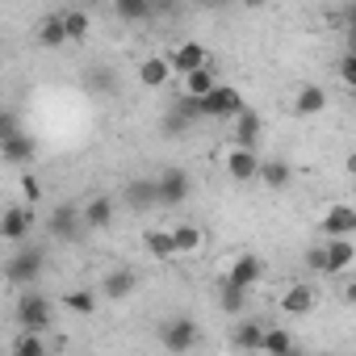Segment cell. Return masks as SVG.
I'll use <instances>...</instances> for the list:
<instances>
[{"label":"cell","instance_id":"obj_17","mask_svg":"<svg viewBox=\"0 0 356 356\" xmlns=\"http://www.w3.org/2000/svg\"><path fill=\"white\" fill-rule=\"evenodd\" d=\"M323 109H327V92H323V84H302L298 97H293V113L314 118V113H323Z\"/></svg>","mask_w":356,"mask_h":356},{"label":"cell","instance_id":"obj_11","mask_svg":"<svg viewBox=\"0 0 356 356\" xmlns=\"http://www.w3.org/2000/svg\"><path fill=\"white\" fill-rule=\"evenodd\" d=\"M260 277H264V260H260L256 252H243V256L227 268V281H231V285H239V289H248V293L256 289V281H260Z\"/></svg>","mask_w":356,"mask_h":356},{"label":"cell","instance_id":"obj_20","mask_svg":"<svg viewBox=\"0 0 356 356\" xmlns=\"http://www.w3.org/2000/svg\"><path fill=\"white\" fill-rule=\"evenodd\" d=\"M134 285H138L134 268H113V273L105 277V298H109V302H126V298L134 293Z\"/></svg>","mask_w":356,"mask_h":356},{"label":"cell","instance_id":"obj_3","mask_svg":"<svg viewBox=\"0 0 356 356\" xmlns=\"http://www.w3.org/2000/svg\"><path fill=\"white\" fill-rule=\"evenodd\" d=\"M189 189H193L189 172L163 168V172L155 176V206H181V202H189Z\"/></svg>","mask_w":356,"mask_h":356},{"label":"cell","instance_id":"obj_32","mask_svg":"<svg viewBox=\"0 0 356 356\" xmlns=\"http://www.w3.org/2000/svg\"><path fill=\"white\" fill-rule=\"evenodd\" d=\"M63 306L72 314H92L97 310V293L92 289H72V293H63Z\"/></svg>","mask_w":356,"mask_h":356},{"label":"cell","instance_id":"obj_1","mask_svg":"<svg viewBox=\"0 0 356 356\" xmlns=\"http://www.w3.org/2000/svg\"><path fill=\"white\" fill-rule=\"evenodd\" d=\"M159 343L168 348V352H176V356H185V352H193L197 348V339H202V327H197V318H189V314H172V318H163L159 323Z\"/></svg>","mask_w":356,"mask_h":356},{"label":"cell","instance_id":"obj_25","mask_svg":"<svg viewBox=\"0 0 356 356\" xmlns=\"http://www.w3.org/2000/svg\"><path fill=\"white\" fill-rule=\"evenodd\" d=\"M214 88H218V76H214V67H202V72H189V76H185V97H193V101L210 97Z\"/></svg>","mask_w":356,"mask_h":356},{"label":"cell","instance_id":"obj_7","mask_svg":"<svg viewBox=\"0 0 356 356\" xmlns=\"http://www.w3.org/2000/svg\"><path fill=\"white\" fill-rule=\"evenodd\" d=\"M47 231L59 239V243H76L84 235V222H80V210L76 206H55L51 218H47Z\"/></svg>","mask_w":356,"mask_h":356},{"label":"cell","instance_id":"obj_23","mask_svg":"<svg viewBox=\"0 0 356 356\" xmlns=\"http://www.w3.org/2000/svg\"><path fill=\"white\" fill-rule=\"evenodd\" d=\"M168 76H172V67H168V59H163V55H151V59H143V63H138V80H143L147 88H163V84H168Z\"/></svg>","mask_w":356,"mask_h":356},{"label":"cell","instance_id":"obj_35","mask_svg":"<svg viewBox=\"0 0 356 356\" xmlns=\"http://www.w3.org/2000/svg\"><path fill=\"white\" fill-rule=\"evenodd\" d=\"M17 130H22L17 113H13V109H0V143H5V138H13Z\"/></svg>","mask_w":356,"mask_h":356},{"label":"cell","instance_id":"obj_27","mask_svg":"<svg viewBox=\"0 0 356 356\" xmlns=\"http://www.w3.org/2000/svg\"><path fill=\"white\" fill-rule=\"evenodd\" d=\"M67 34H63V13H47L38 22V47H63Z\"/></svg>","mask_w":356,"mask_h":356},{"label":"cell","instance_id":"obj_4","mask_svg":"<svg viewBox=\"0 0 356 356\" xmlns=\"http://www.w3.org/2000/svg\"><path fill=\"white\" fill-rule=\"evenodd\" d=\"M197 105H202V118H239V113L248 109L243 92L231 88V84H218V88H214L210 97H202Z\"/></svg>","mask_w":356,"mask_h":356},{"label":"cell","instance_id":"obj_30","mask_svg":"<svg viewBox=\"0 0 356 356\" xmlns=\"http://www.w3.org/2000/svg\"><path fill=\"white\" fill-rule=\"evenodd\" d=\"M113 13H118L122 22H147V17L155 13V5H151V0H118Z\"/></svg>","mask_w":356,"mask_h":356},{"label":"cell","instance_id":"obj_36","mask_svg":"<svg viewBox=\"0 0 356 356\" xmlns=\"http://www.w3.org/2000/svg\"><path fill=\"white\" fill-rule=\"evenodd\" d=\"M335 67H339V80H343V84H356V55H352V51H343Z\"/></svg>","mask_w":356,"mask_h":356},{"label":"cell","instance_id":"obj_34","mask_svg":"<svg viewBox=\"0 0 356 356\" xmlns=\"http://www.w3.org/2000/svg\"><path fill=\"white\" fill-rule=\"evenodd\" d=\"M172 113H176V118H181L185 126H193V122L202 118V105H197L193 97H185V92H181V97H176V105H172Z\"/></svg>","mask_w":356,"mask_h":356},{"label":"cell","instance_id":"obj_39","mask_svg":"<svg viewBox=\"0 0 356 356\" xmlns=\"http://www.w3.org/2000/svg\"><path fill=\"white\" fill-rule=\"evenodd\" d=\"M22 193H26V202H38V181L34 176H22Z\"/></svg>","mask_w":356,"mask_h":356},{"label":"cell","instance_id":"obj_28","mask_svg":"<svg viewBox=\"0 0 356 356\" xmlns=\"http://www.w3.org/2000/svg\"><path fill=\"white\" fill-rule=\"evenodd\" d=\"M88 13L84 9H63V34H67V42H88Z\"/></svg>","mask_w":356,"mask_h":356},{"label":"cell","instance_id":"obj_29","mask_svg":"<svg viewBox=\"0 0 356 356\" xmlns=\"http://www.w3.org/2000/svg\"><path fill=\"white\" fill-rule=\"evenodd\" d=\"M143 248H147L155 260H176V248H172V235H168V231H147V235H143Z\"/></svg>","mask_w":356,"mask_h":356},{"label":"cell","instance_id":"obj_9","mask_svg":"<svg viewBox=\"0 0 356 356\" xmlns=\"http://www.w3.org/2000/svg\"><path fill=\"white\" fill-rule=\"evenodd\" d=\"M168 67H172V72H181V76H189V72L210 67V55H206V47H202V42H181V47L168 55Z\"/></svg>","mask_w":356,"mask_h":356},{"label":"cell","instance_id":"obj_14","mask_svg":"<svg viewBox=\"0 0 356 356\" xmlns=\"http://www.w3.org/2000/svg\"><path fill=\"white\" fill-rule=\"evenodd\" d=\"M314 302H318V293H314V285H306V281H298V285H289V289L281 293V310H285V314H310Z\"/></svg>","mask_w":356,"mask_h":356},{"label":"cell","instance_id":"obj_19","mask_svg":"<svg viewBox=\"0 0 356 356\" xmlns=\"http://www.w3.org/2000/svg\"><path fill=\"white\" fill-rule=\"evenodd\" d=\"M323 256H327V273H348L352 260H356V252H352L348 239H327L323 243Z\"/></svg>","mask_w":356,"mask_h":356},{"label":"cell","instance_id":"obj_31","mask_svg":"<svg viewBox=\"0 0 356 356\" xmlns=\"http://www.w3.org/2000/svg\"><path fill=\"white\" fill-rule=\"evenodd\" d=\"M218 298H222V310H227V314H239V310L248 306V289H239V285H231L227 277L218 281Z\"/></svg>","mask_w":356,"mask_h":356},{"label":"cell","instance_id":"obj_16","mask_svg":"<svg viewBox=\"0 0 356 356\" xmlns=\"http://www.w3.org/2000/svg\"><path fill=\"white\" fill-rule=\"evenodd\" d=\"M80 222L88 231H105L113 222V197H88V206L80 210Z\"/></svg>","mask_w":356,"mask_h":356},{"label":"cell","instance_id":"obj_38","mask_svg":"<svg viewBox=\"0 0 356 356\" xmlns=\"http://www.w3.org/2000/svg\"><path fill=\"white\" fill-rule=\"evenodd\" d=\"M163 134H168V138H181V134H189V126L176 118V113H168V118H163Z\"/></svg>","mask_w":356,"mask_h":356},{"label":"cell","instance_id":"obj_15","mask_svg":"<svg viewBox=\"0 0 356 356\" xmlns=\"http://www.w3.org/2000/svg\"><path fill=\"white\" fill-rule=\"evenodd\" d=\"M168 235H172L176 256H197V252H202V243H206V231H202V227H193V222H181L176 231H168Z\"/></svg>","mask_w":356,"mask_h":356},{"label":"cell","instance_id":"obj_24","mask_svg":"<svg viewBox=\"0 0 356 356\" xmlns=\"http://www.w3.org/2000/svg\"><path fill=\"white\" fill-rule=\"evenodd\" d=\"M84 88H88V92H97V97H109V92L118 88V72H113V67H105V63H97V67H88V72H84Z\"/></svg>","mask_w":356,"mask_h":356},{"label":"cell","instance_id":"obj_18","mask_svg":"<svg viewBox=\"0 0 356 356\" xmlns=\"http://www.w3.org/2000/svg\"><path fill=\"white\" fill-rule=\"evenodd\" d=\"M122 202H126V210H134V214L151 210V206H155V181H130V185L122 189Z\"/></svg>","mask_w":356,"mask_h":356},{"label":"cell","instance_id":"obj_2","mask_svg":"<svg viewBox=\"0 0 356 356\" xmlns=\"http://www.w3.org/2000/svg\"><path fill=\"white\" fill-rule=\"evenodd\" d=\"M0 273H5V281H13V285H34V281L42 277V248L22 243V248L9 256V264L0 268Z\"/></svg>","mask_w":356,"mask_h":356},{"label":"cell","instance_id":"obj_6","mask_svg":"<svg viewBox=\"0 0 356 356\" xmlns=\"http://www.w3.org/2000/svg\"><path fill=\"white\" fill-rule=\"evenodd\" d=\"M30 231H34V214H30V206H9L5 214H0V239H9V243H26L30 239Z\"/></svg>","mask_w":356,"mask_h":356},{"label":"cell","instance_id":"obj_12","mask_svg":"<svg viewBox=\"0 0 356 356\" xmlns=\"http://www.w3.org/2000/svg\"><path fill=\"white\" fill-rule=\"evenodd\" d=\"M227 172H231V181L248 185V181H256V176H260V155L231 147V151H227Z\"/></svg>","mask_w":356,"mask_h":356},{"label":"cell","instance_id":"obj_26","mask_svg":"<svg viewBox=\"0 0 356 356\" xmlns=\"http://www.w3.org/2000/svg\"><path fill=\"white\" fill-rule=\"evenodd\" d=\"M260 343H264V323L243 318V323L235 327V348H239V352H260Z\"/></svg>","mask_w":356,"mask_h":356},{"label":"cell","instance_id":"obj_21","mask_svg":"<svg viewBox=\"0 0 356 356\" xmlns=\"http://www.w3.org/2000/svg\"><path fill=\"white\" fill-rule=\"evenodd\" d=\"M260 352H264V356H302V352L293 348V335H289L285 327H264V343H260Z\"/></svg>","mask_w":356,"mask_h":356},{"label":"cell","instance_id":"obj_8","mask_svg":"<svg viewBox=\"0 0 356 356\" xmlns=\"http://www.w3.org/2000/svg\"><path fill=\"white\" fill-rule=\"evenodd\" d=\"M0 159L13 163V168H30V163L38 159V138H34V134H26V130H17L13 138L0 143Z\"/></svg>","mask_w":356,"mask_h":356},{"label":"cell","instance_id":"obj_33","mask_svg":"<svg viewBox=\"0 0 356 356\" xmlns=\"http://www.w3.org/2000/svg\"><path fill=\"white\" fill-rule=\"evenodd\" d=\"M13 356H47V348H42V335H30V331H22V335H17V343H13Z\"/></svg>","mask_w":356,"mask_h":356},{"label":"cell","instance_id":"obj_5","mask_svg":"<svg viewBox=\"0 0 356 356\" xmlns=\"http://www.w3.org/2000/svg\"><path fill=\"white\" fill-rule=\"evenodd\" d=\"M17 323H22V331H30V335L47 331V323H51V302H47L42 293H22V302H17Z\"/></svg>","mask_w":356,"mask_h":356},{"label":"cell","instance_id":"obj_22","mask_svg":"<svg viewBox=\"0 0 356 356\" xmlns=\"http://www.w3.org/2000/svg\"><path fill=\"white\" fill-rule=\"evenodd\" d=\"M256 181H264L268 189H289L293 168H289L285 159H260V176H256Z\"/></svg>","mask_w":356,"mask_h":356},{"label":"cell","instance_id":"obj_40","mask_svg":"<svg viewBox=\"0 0 356 356\" xmlns=\"http://www.w3.org/2000/svg\"><path fill=\"white\" fill-rule=\"evenodd\" d=\"M0 285H5V273H0Z\"/></svg>","mask_w":356,"mask_h":356},{"label":"cell","instance_id":"obj_41","mask_svg":"<svg viewBox=\"0 0 356 356\" xmlns=\"http://www.w3.org/2000/svg\"><path fill=\"white\" fill-rule=\"evenodd\" d=\"M47 356H55V352H47Z\"/></svg>","mask_w":356,"mask_h":356},{"label":"cell","instance_id":"obj_37","mask_svg":"<svg viewBox=\"0 0 356 356\" xmlns=\"http://www.w3.org/2000/svg\"><path fill=\"white\" fill-rule=\"evenodd\" d=\"M302 260H306V268H310V273H323V277H327V256H323V243H318V248H310Z\"/></svg>","mask_w":356,"mask_h":356},{"label":"cell","instance_id":"obj_13","mask_svg":"<svg viewBox=\"0 0 356 356\" xmlns=\"http://www.w3.org/2000/svg\"><path fill=\"white\" fill-rule=\"evenodd\" d=\"M260 126H264V122H260V113H256V109L248 105V109H243V113L235 118V134H231V138H235V147H239V151H256Z\"/></svg>","mask_w":356,"mask_h":356},{"label":"cell","instance_id":"obj_10","mask_svg":"<svg viewBox=\"0 0 356 356\" xmlns=\"http://www.w3.org/2000/svg\"><path fill=\"white\" fill-rule=\"evenodd\" d=\"M352 231H356V210H352L348 202L327 206V214H323V235H327V239H348Z\"/></svg>","mask_w":356,"mask_h":356}]
</instances>
